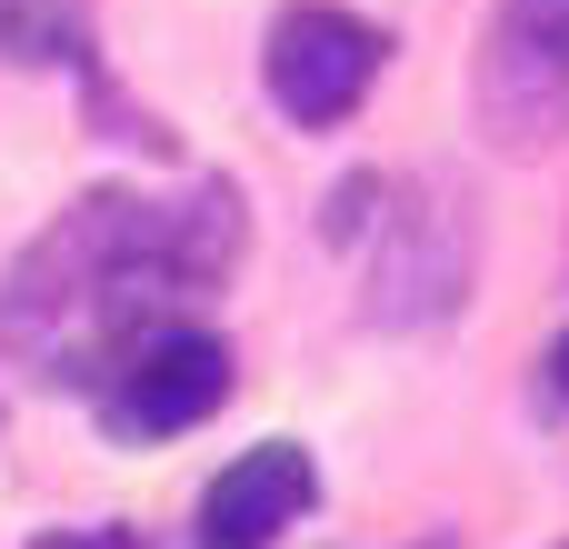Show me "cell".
I'll use <instances>...</instances> for the list:
<instances>
[{"label": "cell", "instance_id": "7", "mask_svg": "<svg viewBox=\"0 0 569 549\" xmlns=\"http://www.w3.org/2000/svg\"><path fill=\"white\" fill-rule=\"evenodd\" d=\"M90 50V10L80 0H0V60L20 70H80Z\"/></svg>", "mask_w": 569, "mask_h": 549}, {"label": "cell", "instance_id": "4", "mask_svg": "<svg viewBox=\"0 0 569 549\" xmlns=\"http://www.w3.org/2000/svg\"><path fill=\"white\" fill-rule=\"evenodd\" d=\"M380 30L360 20V10H330V0H300V10H280L270 20V50H260V70H270V100L300 120V130H330V120H350L360 100H370V80H380Z\"/></svg>", "mask_w": 569, "mask_h": 549}, {"label": "cell", "instance_id": "3", "mask_svg": "<svg viewBox=\"0 0 569 549\" xmlns=\"http://www.w3.org/2000/svg\"><path fill=\"white\" fill-rule=\"evenodd\" d=\"M470 290V220L440 190H400L380 210V250H370V320L380 330H430L450 320Z\"/></svg>", "mask_w": 569, "mask_h": 549}, {"label": "cell", "instance_id": "6", "mask_svg": "<svg viewBox=\"0 0 569 549\" xmlns=\"http://www.w3.org/2000/svg\"><path fill=\"white\" fill-rule=\"evenodd\" d=\"M310 500H320V470H310V450L270 440V450H250V460H230V470L210 480V500H200V530H210L220 549H260L270 530H290Z\"/></svg>", "mask_w": 569, "mask_h": 549}, {"label": "cell", "instance_id": "9", "mask_svg": "<svg viewBox=\"0 0 569 549\" xmlns=\"http://www.w3.org/2000/svg\"><path fill=\"white\" fill-rule=\"evenodd\" d=\"M40 549H130V540H120V530H50Z\"/></svg>", "mask_w": 569, "mask_h": 549}, {"label": "cell", "instance_id": "8", "mask_svg": "<svg viewBox=\"0 0 569 549\" xmlns=\"http://www.w3.org/2000/svg\"><path fill=\"white\" fill-rule=\"evenodd\" d=\"M370 200H380V180H340V190H330V220H320V230H330V240L370 230Z\"/></svg>", "mask_w": 569, "mask_h": 549}, {"label": "cell", "instance_id": "1", "mask_svg": "<svg viewBox=\"0 0 569 549\" xmlns=\"http://www.w3.org/2000/svg\"><path fill=\"white\" fill-rule=\"evenodd\" d=\"M240 260L230 180H190L180 200L90 190L0 270V360L50 390H100L140 340L180 330L200 290Z\"/></svg>", "mask_w": 569, "mask_h": 549}, {"label": "cell", "instance_id": "11", "mask_svg": "<svg viewBox=\"0 0 569 549\" xmlns=\"http://www.w3.org/2000/svg\"><path fill=\"white\" fill-rule=\"evenodd\" d=\"M210 549H220V540H210Z\"/></svg>", "mask_w": 569, "mask_h": 549}, {"label": "cell", "instance_id": "10", "mask_svg": "<svg viewBox=\"0 0 569 549\" xmlns=\"http://www.w3.org/2000/svg\"><path fill=\"white\" fill-rule=\"evenodd\" d=\"M550 400H569V330H560V350H550Z\"/></svg>", "mask_w": 569, "mask_h": 549}, {"label": "cell", "instance_id": "5", "mask_svg": "<svg viewBox=\"0 0 569 549\" xmlns=\"http://www.w3.org/2000/svg\"><path fill=\"white\" fill-rule=\"evenodd\" d=\"M230 400V350L210 340V330H160V340H140L110 380H100V420L120 430V440H180V430H200L210 410Z\"/></svg>", "mask_w": 569, "mask_h": 549}, {"label": "cell", "instance_id": "2", "mask_svg": "<svg viewBox=\"0 0 569 549\" xmlns=\"http://www.w3.org/2000/svg\"><path fill=\"white\" fill-rule=\"evenodd\" d=\"M480 130L500 150H550L569 130V0H500L480 50Z\"/></svg>", "mask_w": 569, "mask_h": 549}]
</instances>
